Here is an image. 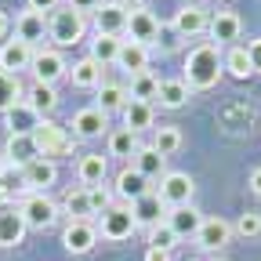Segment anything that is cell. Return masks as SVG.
<instances>
[{
  "label": "cell",
  "mask_w": 261,
  "mask_h": 261,
  "mask_svg": "<svg viewBox=\"0 0 261 261\" xmlns=\"http://www.w3.org/2000/svg\"><path fill=\"white\" fill-rule=\"evenodd\" d=\"M225 73V65H221V47L218 44H196L189 55H185V84L189 91H211Z\"/></svg>",
  "instance_id": "obj_1"
},
{
  "label": "cell",
  "mask_w": 261,
  "mask_h": 261,
  "mask_svg": "<svg viewBox=\"0 0 261 261\" xmlns=\"http://www.w3.org/2000/svg\"><path fill=\"white\" fill-rule=\"evenodd\" d=\"M87 37V18L73 8H55L47 15V40H55V47H76Z\"/></svg>",
  "instance_id": "obj_2"
},
{
  "label": "cell",
  "mask_w": 261,
  "mask_h": 261,
  "mask_svg": "<svg viewBox=\"0 0 261 261\" xmlns=\"http://www.w3.org/2000/svg\"><path fill=\"white\" fill-rule=\"evenodd\" d=\"M18 214L25 221V228H37V232H44V228H51L58 221V203L51 200L47 192H25L18 200Z\"/></svg>",
  "instance_id": "obj_3"
},
{
  "label": "cell",
  "mask_w": 261,
  "mask_h": 261,
  "mask_svg": "<svg viewBox=\"0 0 261 261\" xmlns=\"http://www.w3.org/2000/svg\"><path fill=\"white\" fill-rule=\"evenodd\" d=\"M135 228H138V221H135V214H130V203H120L116 200L109 211L98 214V236L109 240V243L130 240V236H135Z\"/></svg>",
  "instance_id": "obj_4"
},
{
  "label": "cell",
  "mask_w": 261,
  "mask_h": 261,
  "mask_svg": "<svg viewBox=\"0 0 261 261\" xmlns=\"http://www.w3.org/2000/svg\"><path fill=\"white\" fill-rule=\"evenodd\" d=\"M33 142H37V152L44 160H55V156H69L76 138L65 135V127H58L55 120H40L37 130H33Z\"/></svg>",
  "instance_id": "obj_5"
},
{
  "label": "cell",
  "mask_w": 261,
  "mask_h": 261,
  "mask_svg": "<svg viewBox=\"0 0 261 261\" xmlns=\"http://www.w3.org/2000/svg\"><path fill=\"white\" fill-rule=\"evenodd\" d=\"M192 192H196V181H192V174H185V171H167V174L160 178V189H156V196L163 200V207H167V211L189 207V203H192Z\"/></svg>",
  "instance_id": "obj_6"
},
{
  "label": "cell",
  "mask_w": 261,
  "mask_h": 261,
  "mask_svg": "<svg viewBox=\"0 0 261 261\" xmlns=\"http://www.w3.org/2000/svg\"><path fill=\"white\" fill-rule=\"evenodd\" d=\"M29 73H33V84H58L62 76H69V65H65L58 47H37L29 62Z\"/></svg>",
  "instance_id": "obj_7"
},
{
  "label": "cell",
  "mask_w": 261,
  "mask_h": 261,
  "mask_svg": "<svg viewBox=\"0 0 261 261\" xmlns=\"http://www.w3.org/2000/svg\"><path fill=\"white\" fill-rule=\"evenodd\" d=\"M94 33L98 37H127V18H130V11L123 8V4H116V0H102V8H98L94 15Z\"/></svg>",
  "instance_id": "obj_8"
},
{
  "label": "cell",
  "mask_w": 261,
  "mask_h": 261,
  "mask_svg": "<svg viewBox=\"0 0 261 261\" xmlns=\"http://www.w3.org/2000/svg\"><path fill=\"white\" fill-rule=\"evenodd\" d=\"M69 127H73V138L76 142H94V138L109 135V116L98 109V106H87V109H76L73 113Z\"/></svg>",
  "instance_id": "obj_9"
},
{
  "label": "cell",
  "mask_w": 261,
  "mask_h": 261,
  "mask_svg": "<svg viewBox=\"0 0 261 261\" xmlns=\"http://www.w3.org/2000/svg\"><path fill=\"white\" fill-rule=\"evenodd\" d=\"M160 33H163L160 18H156L149 8H138V11H130V18H127V37H123V40H135V44L149 47V44L160 40Z\"/></svg>",
  "instance_id": "obj_10"
},
{
  "label": "cell",
  "mask_w": 261,
  "mask_h": 261,
  "mask_svg": "<svg viewBox=\"0 0 261 261\" xmlns=\"http://www.w3.org/2000/svg\"><path fill=\"white\" fill-rule=\"evenodd\" d=\"M55 181H58V167H55V160L37 156L33 163H25V167H22V196H25V192H47Z\"/></svg>",
  "instance_id": "obj_11"
},
{
  "label": "cell",
  "mask_w": 261,
  "mask_h": 261,
  "mask_svg": "<svg viewBox=\"0 0 261 261\" xmlns=\"http://www.w3.org/2000/svg\"><path fill=\"white\" fill-rule=\"evenodd\" d=\"M15 40L29 44L33 51L44 47V40H47V15H40V11H22V15L15 18Z\"/></svg>",
  "instance_id": "obj_12"
},
{
  "label": "cell",
  "mask_w": 261,
  "mask_h": 261,
  "mask_svg": "<svg viewBox=\"0 0 261 261\" xmlns=\"http://www.w3.org/2000/svg\"><path fill=\"white\" fill-rule=\"evenodd\" d=\"M207 25H211V15L200 4H181L171 18V29L178 37H200V33H207Z\"/></svg>",
  "instance_id": "obj_13"
},
{
  "label": "cell",
  "mask_w": 261,
  "mask_h": 261,
  "mask_svg": "<svg viewBox=\"0 0 261 261\" xmlns=\"http://www.w3.org/2000/svg\"><path fill=\"white\" fill-rule=\"evenodd\" d=\"M145 192H152V185H149V178H142L135 167H123L116 178H113V196L120 203H135V200H142Z\"/></svg>",
  "instance_id": "obj_14"
},
{
  "label": "cell",
  "mask_w": 261,
  "mask_h": 261,
  "mask_svg": "<svg viewBox=\"0 0 261 261\" xmlns=\"http://www.w3.org/2000/svg\"><path fill=\"white\" fill-rule=\"evenodd\" d=\"M98 243V228L91 221H69L62 228V247L69 254H91Z\"/></svg>",
  "instance_id": "obj_15"
},
{
  "label": "cell",
  "mask_w": 261,
  "mask_h": 261,
  "mask_svg": "<svg viewBox=\"0 0 261 261\" xmlns=\"http://www.w3.org/2000/svg\"><path fill=\"white\" fill-rule=\"evenodd\" d=\"M106 174H109V156L102 152H84L76 160V181L84 189H94V185H106Z\"/></svg>",
  "instance_id": "obj_16"
},
{
  "label": "cell",
  "mask_w": 261,
  "mask_h": 261,
  "mask_svg": "<svg viewBox=\"0 0 261 261\" xmlns=\"http://www.w3.org/2000/svg\"><path fill=\"white\" fill-rule=\"evenodd\" d=\"M240 29H243V18H240L236 11H214V15H211V25H207L211 44H218V47L240 40Z\"/></svg>",
  "instance_id": "obj_17"
},
{
  "label": "cell",
  "mask_w": 261,
  "mask_h": 261,
  "mask_svg": "<svg viewBox=\"0 0 261 261\" xmlns=\"http://www.w3.org/2000/svg\"><path fill=\"white\" fill-rule=\"evenodd\" d=\"M192 240H196L200 250H221L228 240H232V225H228L225 218H203L200 232H196Z\"/></svg>",
  "instance_id": "obj_18"
},
{
  "label": "cell",
  "mask_w": 261,
  "mask_h": 261,
  "mask_svg": "<svg viewBox=\"0 0 261 261\" xmlns=\"http://www.w3.org/2000/svg\"><path fill=\"white\" fill-rule=\"evenodd\" d=\"M29 62H33V47H29V44L15 40V37L0 44V73L18 76V73H25V69H29Z\"/></svg>",
  "instance_id": "obj_19"
},
{
  "label": "cell",
  "mask_w": 261,
  "mask_h": 261,
  "mask_svg": "<svg viewBox=\"0 0 261 261\" xmlns=\"http://www.w3.org/2000/svg\"><path fill=\"white\" fill-rule=\"evenodd\" d=\"M102 73H106V65H98L91 55H84L80 62L69 65V80H73V87H80V91H98V87L106 84Z\"/></svg>",
  "instance_id": "obj_20"
},
{
  "label": "cell",
  "mask_w": 261,
  "mask_h": 261,
  "mask_svg": "<svg viewBox=\"0 0 261 261\" xmlns=\"http://www.w3.org/2000/svg\"><path fill=\"white\" fill-rule=\"evenodd\" d=\"M120 127H127V130H135V135H142V130H152L156 127V113H152V106L149 102H130L120 109Z\"/></svg>",
  "instance_id": "obj_21"
},
{
  "label": "cell",
  "mask_w": 261,
  "mask_h": 261,
  "mask_svg": "<svg viewBox=\"0 0 261 261\" xmlns=\"http://www.w3.org/2000/svg\"><path fill=\"white\" fill-rule=\"evenodd\" d=\"M130 214H135L138 228H152V225H160L163 218H167V207H163V200H160L156 189H152V192H145V196H142V200L130 203Z\"/></svg>",
  "instance_id": "obj_22"
},
{
  "label": "cell",
  "mask_w": 261,
  "mask_h": 261,
  "mask_svg": "<svg viewBox=\"0 0 261 261\" xmlns=\"http://www.w3.org/2000/svg\"><path fill=\"white\" fill-rule=\"evenodd\" d=\"M25 106L37 113L40 120H51V113L58 109V91H55V84H29V87H25Z\"/></svg>",
  "instance_id": "obj_23"
},
{
  "label": "cell",
  "mask_w": 261,
  "mask_h": 261,
  "mask_svg": "<svg viewBox=\"0 0 261 261\" xmlns=\"http://www.w3.org/2000/svg\"><path fill=\"white\" fill-rule=\"evenodd\" d=\"M163 221H167V225L174 228V236H178V240H189V236H196V232H200L203 214L189 203V207H174V211H167V218H163Z\"/></svg>",
  "instance_id": "obj_24"
},
{
  "label": "cell",
  "mask_w": 261,
  "mask_h": 261,
  "mask_svg": "<svg viewBox=\"0 0 261 261\" xmlns=\"http://www.w3.org/2000/svg\"><path fill=\"white\" fill-rule=\"evenodd\" d=\"M130 167H135L142 178H149V181H160L163 174H167V156H160L152 145H142L135 152V160H130Z\"/></svg>",
  "instance_id": "obj_25"
},
{
  "label": "cell",
  "mask_w": 261,
  "mask_h": 261,
  "mask_svg": "<svg viewBox=\"0 0 261 261\" xmlns=\"http://www.w3.org/2000/svg\"><path fill=\"white\" fill-rule=\"evenodd\" d=\"M4 156L15 171H22L25 163H33L40 152H37V142H33V135H8V145H4Z\"/></svg>",
  "instance_id": "obj_26"
},
{
  "label": "cell",
  "mask_w": 261,
  "mask_h": 261,
  "mask_svg": "<svg viewBox=\"0 0 261 261\" xmlns=\"http://www.w3.org/2000/svg\"><path fill=\"white\" fill-rule=\"evenodd\" d=\"M58 211H65V218H69V221H91V218H94L91 200H87V189H84V185L65 189V196H62Z\"/></svg>",
  "instance_id": "obj_27"
},
{
  "label": "cell",
  "mask_w": 261,
  "mask_h": 261,
  "mask_svg": "<svg viewBox=\"0 0 261 261\" xmlns=\"http://www.w3.org/2000/svg\"><path fill=\"white\" fill-rule=\"evenodd\" d=\"M25 232H29V228H25V221H22L15 203L0 211V247H18L25 240Z\"/></svg>",
  "instance_id": "obj_28"
},
{
  "label": "cell",
  "mask_w": 261,
  "mask_h": 261,
  "mask_svg": "<svg viewBox=\"0 0 261 261\" xmlns=\"http://www.w3.org/2000/svg\"><path fill=\"white\" fill-rule=\"evenodd\" d=\"M116 65H120L123 73H130V76L145 73V69H149V47H142V44H135V40H123V44H120Z\"/></svg>",
  "instance_id": "obj_29"
},
{
  "label": "cell",
  "mask_w": 261,
  "mask_h": 261,
  "mask_svg": "<svg viewBox=\"0 0 261 261\" xmlns=\"http://www.w3.org/2000/svg\"><path fill=\"white\" fill-rule=\"evenodd\" d=\"M106 138H109V156H116V160H135V152L142 149V138L127 127H113Z\"/></svg>",
  "instance_id": "obj_30"
},
{
  "label": "cell",
  "mask_w": 261,
  "mask_h": 261,
  "mask_svg": "<svg viewBox=\"0 0 261 261\" xmlns=\"http://www.w3.org/2000/svg\"><path fill=\"white\" fill-rule=\"evenodd\" d=\"M189 98H192V91L185 80H160V94H156L160 109H181V106H189Z\"/></svg>",
  "instance_id": "obj_31"
},
{
  "label": "cell",
  "mask_w": 261,
  "mask_h": 261,
  "mask_svg": "<svg viewBox=\"0 0 261 261\" xmlns=\"http://www.w3.org/2000/svg\"><path fill=\"white\" fill-rule=\"evenodd\" d=\"M156 94H160V76L152 73V69H145V73H138V76H130V84H127V98H135V102H156Z\"/></svg>",
  "instance_id": "obj_32"
},
{
  "label": "cell",
  "mask_w": 261,
  "mask_h": 261,
  "mask_svg": "<svg viewBox=\"0 0 261 261\" xmlns=\"http://www.w3.org/2000/svg\"><path fill=\"white\" fill-rule=\"evenodd\" d=\"M4 123H8V135H33V130H37V123H40V116L33 113L25 102H18L15 109L4 113Z\"/></svg>",
  "instance_id": "obj_33"
},
{
  "label": "cell",
  "mask_w": 261,
  "mask_h": 261,
  "mask_svg": "<svg viewBox=\"0 0 261 261\" xmlns=\"http://www.w3.org/2000/svg\"><path fill=\"white\" fill-rule=\"evenodd\" d=\"M181 127L178 123H160V127H152V149L160 152V156H174L178 149H181Z\"/></svg>",
  "instance_id": "obj_34"
},
{
  "label": "cell",
  "mask_w": 261,
  "mask_h": 261,
  "mask_svg": "<svg viewBox=\"0 0 261 261\" xmlns=\"http://www.w3.org/2000/svg\"><path fill=\"white\" fill-rule=\"evenodd\" d=\"M221 65H225V73L236 76V80L254 76V69H250V55H247V47H240V44H232V47L221 55Z\"/></svg>",
  "instance_id": "obj_35"
},
{
  "label": "cell",
  "mask_w": 261,
  "mask_h": 261,
  "mask_svg": "<svg viewBox=\"0 0 261 261\" xmlns=\"http://www.w3.org/2000/svg\"><path fill=\"white\" fill-rule=\"evenodd\" d=\"M127 102H130V98H127V87L123 84H102V87H98V109H102L106 116L109 113H120Z\"/></svg>",
  "instance_id": "obj_36"
},
{
  "label": "cell",
  "mask_w": 261,
  "mask_h": 261,
  "mask_svg": "<svg viewBox=\"0 0 261 261\" xmlns=\"http://www.w3.org/2000/svg\"><path fill=\"white\" fill-rule=\"evenodd\" d=\"M18 102H25V87H22V80L11 76V73H0V113L15 109Z\"/></svg>",
  "instance_id": "obj_37"
},
{
  "label": "cell",
  "mask_w": 261,
  "mask_h": 261,
  "mask_svg": "<svg viewBox=\"0 0 261 261\" xmlns=\"http://www.w3.org/2000/svg\"><path fill=\"white\" fill-rule=\"evenodd\" d=\"M120 37H98L94 33V40H91V58L98 62V65H116V58H120Z\"/></svg>",
  "instance_id": "obj_38"
},
{
  "label": "cell",
  "mask_w": 261,
  "mask_h": 261,
  "mask_svg": "<svg viewBox=\"0 0 261 261\" xmlns=\"http://www.w3.org/2000/svg\"><path fill=\"white\" fill-rule=\"evenodd\" d=\"M149 247H160V250H174L178 247V236H174V228L167 221H160L149 228Z\"/></svg>",
  "instance_id": "obj_39"
},
{
  "label": "cell",
  "mask_w": 261,
  "mask_h": 261,
  "mask_svg": "<svg viewBox=\"0 0 261 261\" xmlns=\"http://www.w3.org/2000/svg\"><path fill=\"white\" fill-rule=\"evenodd\" d=\"M232 232H236V236H243V240H254V236H261V214H257V211H247V214H240V218H236V225H232Z\"/></svg>",
  "instance_id": "obj_40"
},
{
  "label": "cell",
  "mask_w": 261,
  "mask_h": 261,
  "mask_svg": "<svg viewBox=\"0 0 261 261\" xmlns=\"http://www.w3.org/2000/svg\"><path fill=\"white\" fill-rule=\"evenodd\" d=\"M87 200H91V211H94V214L109 211V207L116 203V196H113V185H94V189H87Z\"/></svg>",
  "instance_id": "obj_41"
},
{
  "label": "cell",
  "mask_w": 261,
  "mask_h": 261,
  "mask_svg": "<svg viewBox=\"0 0 261 261\" xmlns=\"http://www.w3.org/2000/svg\"><path fill=\"white\" fill-rule=\"evenodd\" d=\"M65 8H73V11H80L87 18V15H94L98 8H102V0H65Z\"/></svg>",
  "instance_id": "obj_42"
},
{
  "label": "cell",
  "mask_w": 261,
  "mask_h": 261,
  "mask_svg": "<svg viewBox=\"0 0 261 261\" xmlns=\"http://www.w3.org/2000/svg\"><path fill=\"white\" fill-rule=\"evenodd\" d=\"M29 11H40V15H51L55 8H62V0H25Z\"/></svg>",
  "instance_id": "obj_43"
},
{
  "label": "cell",
  "mask_w": 261,
  "mask_h": 261,
  "mask_svg": "<svg viewBox=\"0 0 261 261\" xmlns=\"http://www.w3.org/2000/svg\"><path fill=\"white\" fill-rule=\"evenodd\" d=\"M247 55H250V69H254V73H261V37L247 44Z\"/></svg>",
  "instance_id": "obj_44"
},
{
  "label": "cell",
  "mask_w": 261,
  "mask_h": 261,
  "mask_svg": "<svg viewBox=\"0 0 261 261\" xmlns=\"http://www.w3.org/2000/svg\"><path fill=\"white\" fill-rule=\"evenodd\" d=\"M11 29H15L11 15H8V11H0V44H4V40H11Z\"/></svg>",
  "instance_id": "obj_45"
},
{
  "label": "cell",
  "mask_w": 261,
  "mask_h": 261,
  "mask_svg": "<svg viewBox=\"0 0 261 261\" xmlns=\"http://www.w3.org/2000/svg\"><path fill=\"white\" fill-rule=\"evenodd\" d=\"M142 261H171V250H160V247H149Z\"/></svg>",
  "instance_id": "obj_46"
},
{
  "label": "cell",
  "mask_w": 261,
  "mask_h": 261,
  "mask_svg": "<svg viewBox=\"0 0 261 261\" xmlns=\"http://www.w3.org/2000/svg\"><path fill=\"white\" fill-rule=\"evenodd\" d=\"M247 185H250V192H254V196H261V167H254V171H250Z\"/></svg>",
  "instance_id": "obj_47"
},
{
  "label": "cell",
  "mask_w": 261,
  "mask_h": 261,
  "mask_svg": "<svg viewBox=\"0 0 261 261\" xmlns=\"http://www.w3.org/2000/svg\"><path fill=\"white\" fill-rule=\"evenodd\" d=\"M11 203H15V192H11L4 181H0V211H4V207H11Z\"/></svg>",
  "instance_id": "obj_48"
},
{
  "label": "cell",
  "mask_w": 261,
  "mask_h": 261,
  "mask_svg": "<svg viewBox=\"0 0 261 261\" xmlns=\"http://www.w3.org/2000/svg\"><path fill=\"white\" fill-rule=\"evenodd\" d=\"M116 4H123L127 11H138V8H145V0H116Z\"/></svg>",
  "instance_id": "obj_49"
},
{
  "label": "cell",
  "mask_w": 261,
  "mask_h": 261,
  "mask_svg": "<svg viewBox=\"0 0 261 261\" xmlns=\"http://www.w3.org/2000/svg\"><path fill=\"white\" fill-rule=\"evenodd\" d=\"M8 171H11V163H8V156H4V152H0V178H4Z\"/></svg>",
  "instance_id": "obj_50"
},
{
  "label": "cell",
  "mask_w": 261,
  "mask_h": 261,
  "mask_svg": "<svg viewBox=\"0 0 261 261\" xmlns=\"http://www.w3.org/2000/svg\"><path fill=\"white\" fill-rule=\"evenodd\" d=\"M181 4H196V0H181Z\"/></svg>",
  "instance_id": "obj_51"
},
{
  "label": "cell",
  "mask_w": 261,
  "mask_h": 261,
  "mask_svg": "<svg viewBox=\"0 0 261 261\" xmlns=\"http://www.w3.org/2000/svg\"><path fill=\"white\" fill-rule=\"evenodd\" d=\"M185 261H200V257H185Z\"/></svg>",
  "instance_id": "obj_52"
},
{
  "label": "cell",
  "mask_w": 261,
  "mask_h": 261,
  "mask_svg": "<svg viewBox=\"0 0 261 261\" xmlns=\"http://www.w3.org/2000/svg\"><path fill=\"white\" fill-rule=\"evenodd\" d=\"M214 261H228V257H214Z\"/></svg>",
  "instance_id": "obj_53"
},
{
  "label": "cell",
  "mask_w": 261,
  "mask_h": 261,
  "mask_svg": "<svg viewBox=\"0 0 261 261\" xmlns=\"http://www.w3.org/2000/svg\"><path fill=\"white\" fill-rule=\"evenodd\" d=\"M214 4H225V0H214Z\"/></svg>",
  "instance_id": "obj_54"
}]
</instances>
